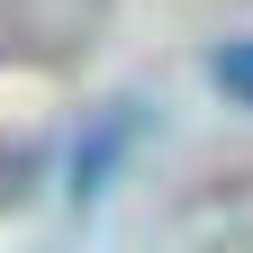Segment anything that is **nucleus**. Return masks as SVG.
<instances>
[{"mask_svg":"<svg viewBox=\"0 0 253 253\" xmlns=\"http://www.w3.org/2000/svg\"><path fill=\"white\" fill-rule=\"evenodd\" d=\"M208 73H217V90H226V100H244V109H253V37L217 45V54H208Z\"/></svg>","mask_w":253,"mask_h":253,"instance_id":"obj_2","label":"nucleus"},{"mask_svg":"<svg viewBox=\"0 0 253 253\" xmlns=\"http://www.w3.org/2000/svg\"><path fill=\"white\" fill-rule=\"evenodd\" d=\"M126 136H136V118H126V109H109V118H100V126L82 136V154H73V172H63V181H73V199H90V190L109 181V163L126 154Z\"/></svg>","mask_w":253,"mask_h":253,"instance_id":"obj_1","label":"nucleus"}]
</instances>
